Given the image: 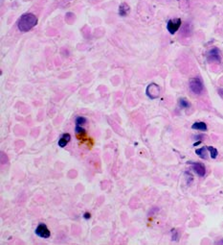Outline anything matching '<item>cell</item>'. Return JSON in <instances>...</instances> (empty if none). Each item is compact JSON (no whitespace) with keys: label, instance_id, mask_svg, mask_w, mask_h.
I'll list each match as a JSON object with an SVG mask.
<instances>
[{"label":"cell","instance_id":"9c48e42d","mask_svg":"<svg viewBox=\"0 0 223 245\" xmlns=\"http://www.w3.org/2000/svg\"><path fill=\"white\" fill-rule=\"evenodd\" d=\"M129 12V7L127 6L126 3H123L120 6V10H119V13L122 16H126Z\"/></svg>","mask_w":223,"mask_h":245},{"label":"cell","instance_id":"8992f818","mask_svg":"<svg viewBox=\"0 0 223 245\" xmlns=\"http://www.w3.org/2000/svg\"><path fill=\"white\" fill-rule=\"evenodd\" d=\"M180 25H181V19H171V20H169L167 28H168L169 32H170L171 34H174V33L179 29Z\"/></svg>","mask_w":223,"mask_h":245},{"label":"cell","instance_id":"277c9868","mask_svg":"<svg viewBox=\"0 0 223 245\" xmlns=\"http://www.w3.org/2000/svg\"><path fill=\"white\" fill-rule=\"evenodd\" d=\"M208 61L211 63H220V53L217 48L211 49L207 54Z\"/></svg>","mask_w":223,"mask_h":245},{"label":"cell","instance_id":"52a82bcc","mask_svg":"<svg viewBox=\"0 0 223 245\" xmlns=\"http://www.w3.org/2000/svg\"><path fill=\"white\" fill-rule=\"evenodd\" d=\"M192 169H194V172H195L197 175H199L200 177L205 176V174H206V168H205V166L203 165L202 163H192Z\"/></svg>","mask_w":223,"mask_h":245},{"label":"cell","instance_id":"3957f363","mask_svg":"<svg viewBox=\"0 0 223 245\" xmlns=\"http://www.w3.org/2000/svg\"><path fill=\"white\" fill-rule=\"evenodd\" d=\"M147 94L151 99H155V98L159 97V94H160V87H159V86L154 84V83L148 85L147 87Z\"/></svg>","mask_w":223,"mask_h":245},{"label":"cell","instance_id":"30bf717a","mask_svg":"<svg viewBox=\"0 0 223 245\" xmlns=\"http://www.w3.org/2000/svg\"><path fill=\"white\" fill-rule=\"evenodd\" d=\"M195 153L201 159H207V147H201L199 149H196Z\"/></svg>","mask_w":223,"mask_h":245},{"label":"cell","instance_id":"6da1fadb","mask_svg":"<svg viewBox=\"0 0 223 245\" xmlns=\"http://www.w3.org/2000/svg\"><path fill=\"white\" fill-rule=\"evenodd\" d=\"M37 23V16L34 13H25L19 19L17 22V27L21 32H28L33 27H34Z\"/></svg>","mask_w":223,"mask_h":245},{"label":"cell","instance_id":"8fae6325","mask_svg":"<svg viewBox=\"0 0 223 245\" xmlns=\"http://www.w3.org/2000/svg\"><path fill=\"white\" fill-rule=\"evenodd\" d=\"M207 150L209 151V152H210L212 159H215L216 157H217L218 152H217V150H216V149H215V147H213V146H208V147H207Z\"/></svg>","mask_w":223,"mask_h":245},{"label":"cell","instance_id":"5bb4252c","mask_svg":"<svg viewBox=\"0 0 223 245\" xmlns=\"http://www.w3.org/2000/svg\"><path fill=\"white\" fill-rule=\"evenodd\" d=\"M69 141L66 138H64L63 137H61V138H60V140H58V145H60V147H65L66 144L68 143Z\"/></svg>","mask_w":223,"mask_h":245},{"label":"cell","instance_id":"ba28073f","mask_svg":"<svg viewBox=\"0 0 223 245\" xmlns=\"http://www.w3.org/2000/svg\"><path fill=\"white\" fill-rule=\"evenodd\" d=\"M192 128L194 130H199V131H206L207 130V125L204 122H195L192 124Z\"/></svg>","mask_w":223,"mask_h":245},{"label":"cell","instance_id":"5b68a950","mask_svg":"<svg viewBox=\"0 0 223 245\" xmlns=\"http://www.w3.org/2000/svg\"><path fill=\"white\" fill-rule=\"evenodd\" d=\"M36 234H37L38 237H42V238H48L50 237L51 233L49 231V229L47 228V226L45 224H39L37 227L36 229Z\"/></svg>","mask_w":223,"mask_h":245},{"label":"cell","instance_id":"7c38bea8","mask_svg":"<svg viewBox=\"0 0 223 245\" xmlns=\"http://www.w3.org/2000/svg\"><path fill=\"white\" fill-rule=\"evenodd\" d=\"M86 118L85 117H83V116H78L76 118V125H78V126H82L83 124L86 123Z\"/></svg>","mask_w":223,"mask_h":245},{"label":"cell","instance_id":"4fadbf2b","mask_svg":"<svg viewBox=\"0 0 223 245\" xmlns=\"http://www.w3.org/2000/svg\"><path fill=\"white\" fill-rule=\"evenodd\" d=\"M179 105H180L181 108L186 109L190 107V103L188 102V100L185 99V98H181V99H179Z\"/></svg>","mask_w":223,"mask_h":245},{"label":"cell","instance_id":"7a4b0ae2","mask_svg":"<svg viewBox=\"0 0 223 245\" xmlns=\"http://www.w3.org/2000/svg\"><path fill=\"white\" fill-rule=\"evenodd\" d=\"M190 89L194 94H200L203 91V89H204L202 80L200 79L199 77L192 78L191 81H190Z\"/></svg>","mask_w":223,"mask_h":245},{"label":"cell","instance_id":"9a60e30c","mask_svg":"<svg viewBox=\"0 0 223 245\" xmlns=\"http://www.w3.org/2000/svg\"><path fill=\"white\" fill-rule=\"evenodd\" d=\"M76 132L78 133V134H82L84 135L85 134V130L82 129L81 126H78V125H76Z\"/></svg>","mask_w":223,"mask_h":245},{"label":"cell","instance_id":"2e32d148","mask_svg":"<svg viewBox=\"0 0 223 245\" xmlns=\"http://www.w3.org/2000/svg\"><path fill=\"white\" fill-rule=\"evenodd\" d=\"M90 217H91L90 214H88V212H86V214H84V218H85V219H89Z\"/></svg>","mask_w":223,"mask_h":245}]
</instances>
